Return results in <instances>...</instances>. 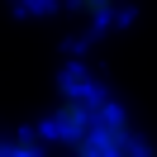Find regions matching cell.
<instances>
[{
  "instance_id": "cell-1",
  "label": "cell",
  "mask_w": 157,
  "mask_h": 157,
  "mask_svg": "<svg viewBox=\"0 0 157 157\" xmlns=\"http://www.w3.org/2000/svg\"><path fill=\"white\" fill-rule=\"evenodd\" d=\"M67 152H71V157H143V147H138V138H133L128 114H124L109 95H100L90 124L67 143Z\"/></svg>"
},
{
  "instance_id": "cell-2",
  "label": "cell",
  "mask_w": 157,
  "mask_h": 157,
  "mask_svg": "<svg viewBox=\"0 0 157 157\" xmlns=\"http://www.w3.org/2000/svg\"><path fill=\"white\" fill-rule=\"evenodd\" d=\"M76 5V14H86V19H95V24H105L109 14L119 10V0H71Z\"/></svg>"
},
{
  "instance_id": "cell-3",
  "label": "cell",
  "mask_w": 157,
  "mask_h": 157,
  "mask_svg": "<svg viewBox=\"0 0 157 157\" xmlns=\"http://www.w3.org/2000/svg\"><path fill=\"white\" fill-rule=\"evenodd\" d=\"M0 157H43V152L29 133H19V138H0Z\"/></svg>"
}]
</instances>
